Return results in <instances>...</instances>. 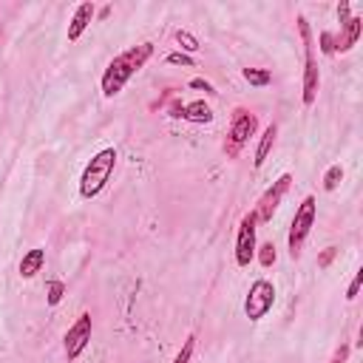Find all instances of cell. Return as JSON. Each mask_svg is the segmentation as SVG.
<instances>
[{"label": "cell", "instance_id": "6da1fadb", "mask_svg": "<svg viewBox=\"0 0 363 363\" xmlns=\"http://www.w3.org/2000/svg\"><path fill=\"white\" fill-rule=\"evenodd\" d=\"M151 54H154V46H151V43H139V46L122 51L120 57H114L111 63H108V68L102 71V80H99L102 94H105V97H117V94L125 88V83L136 74V71H139L145 63L151 60Z\"/></svg>", "mask_w": 363, "mask_h": 363}, {"label": "cell", "instance_id": "7a4b0ae2", "mask_svg": "<svg viewBox=\"0 0 363 363\" xmlns=\"http://www.w3.org/2000/svg\"><path fill=\"white\" fill-rule=\"evenodd\" d=\"M114 168H117V151H114V148H102V151L86 165V170H83V176H80V196H83V199L99 196V193L105 191V185H108V179H111Z\"/></svg>", "mask_w": 363, "mask_h": 363}, {"label": "cell", "instance_id": "3957f363", "mask_svg": "<svg viewBox=\"0 0 363 363\" xmlns=\"http://www.w3.org/2000/svg\"><path fill=\"white\" fill-rule=\"evenodd\" d=\"M315 216H318L315 196H304V202L296 210V219H293V227H289V236H287V247H289V256H293V259H298L304 241L309 239L312 225H315Z\"/></svg>", "mask_w": 363, "mask_h": 363}, {"label": "cell", "instance_id": "277c9868", "mask_svg": "<svg viewBox=\"0 0 363 363\" xmlns=\"http://www.w3.org/2000/svg\"><path fill=\"white\" fill-rule=\"evenodd\" d=\"M298 31H301V40H304V105H312L321 88V74H318V63H315V46H312V31L307 17H298Z\"/></svg>", "mask_w": 363, "mask_h": 363}, {"label": "cell", "instance_id": "5b68a950", "mask_svg": "<svg viewBox=\"0 0 363 363\" xmlns=\"http://www.w3.org/2000/svg\"><path fill=\"white\" fill-rule=\"evenodd\" d=\"M273 304H275V287L267 278H259L250 284V293L244 298V315L250 321H261V318H267Z\"/></svg>", "mask_w": 363, "mask_h": 363}, {"label": "cell", "instance_id": "8992f818", "mask_svg": "<svg viewBox=\"0 0 363 363\" xmlns=\"http://www.w3.org/2000/svg\"><path fill=\"white\" fill-rule=\"evenodd\" d=\"M256 128H259L256 114H250L247 108H236V111H233V122H230V136L225 142V151L230 156H236L244 148V142L256 134Z\"/></svg>", "mask_w": 363, "mask_h": 363}, {"label": "cell", "instance_id": "52a82bcc", "mask_svg": "<svg viewBox=\"0 0 363 363\" xmlns=\"http://www.w3.org/2000/svg\"><path fill=\"white\" fill-rule=\"evenodd\" d=\"M256 225H259L256 210L247 213L239 225V239H236V264L239 267H250L252 259H256V247H259L256 244Z\"/></svg>", "mask_w": 363, "mask_h": 363}, {"label": "cell", "instance_id": "ba28073f", "mask_svg": "<svg viewBox=\"0 0 363 363\" xmlns=\"http://www.w3.org/2000/svg\"><path fill=\"white\" fill-rule=\"evenodd\" d=\"M91 330H94L91 312H83V315L74 321V326H68V332H65V357H68V360H77V357L86 352V346H88V341H91Z\"/></svg>", "mask_w": 363, "mask_h": 363}, {"label": "cell", "instance_id": "9c48e42d", "mask_svg": "<svg viewBox=\"0 0 363 363\" xmlns=\"http://www.w3.org/2000/svg\"><path fill=\"white\" fill-rule=\"evenodd\" d=\"M289 185H293V176L289 173H281L275 182H273V188L264 191V196L259 199V207H256V219L259 222H273V213L278 210L284 193L289 191Z\"/></svg>", "mask_w": 363, "mask_h": 363}, {"label": "cell", "instance_id": "30bf717a", "mask_svg": "<svg viewBox=\"0 0 363 363\" xmlns=\"http://www.w3.org/2000/svg\"><path fill=\"white\" fill-rule=\"evenodd\" d=\"M94 15H97L94 3H80V6L74 9V17H71V23H68V43H77V40L83 38V31L91 26Z\"/></svg>", "mask_w": 363, "mask_h": 363}, {"label": "cell", "instance_id": "8fae6325", "mask_svg": "<svg viewBox=\"0 0 363 363\" xmlns=\"http://www.w3.org/2000/svg\"><path fill=\"white\" fill-rule=\"evenodd\" d=\"M176 117L185 120V122H193V125H210L213 122V108L204 99H193L188 105H182Z\"/></svg>", "mask_w": 363, "mask_h": 363}, {"label": "cell", "instance_id": "7c38bea8", "mask_svg": "<svg viewBox=\"0 0 363 363\" xmlns=\"http://www.w3.org/2000/svg\"><path fill=\"white\" fill-rule=\"evenodd\" d=\"M360 31H363V20L360 17H352L349 23H344L341 34L335 38V51H349L360 40Z\"/></svg>", "mask_w": 363, "mask_h": 363}, {"label": "cell", "instance_id": "4fadbf2b", "mask_svg": "<svg viewBox=\"0 0 363 363\" xmlns=\"http://www.w3.org/2000/svg\"><path fill=\"white\" fill-rule=\"evenodd\" d=\"M43 264H46V250L43 247H34V250H29L26 256L20 259L17 273H20V278H34V275L43 270Z\"/></svg>", "mask_w": 363, "mask_h": 363}, {"label": "cell", "instance_id": "5bb4252c", "mask_svg": "<svg viewBox=\"0 0 363 363\" xmlns=\"http://www.w3.org/2000/svg\"><path fill=\"white\" fill-rule=\"evenodd\" d=\"M275 136H278V128L275 125H267L264 128V134H261V142H259V148H256V168H261L264 162H267V154L273 151V145H275Z\"/></svg>", "mask_w": 363, "mask_h": 363}, {"label": "cell", "instance_id": "9a60e30c", "mask_svg": "<svg viewBox=\"0 0 363 363\" xmlns=\"http://www.w3.org/2000/svg\"><path fill=\"white\" fill-rule=\"evenodd\" d=\"M241 74H244V80H247L250 86H259V88L273 83V74H270L267 68H244Z\"/></svg>", "mask_w": 363, "mask_h": 363}, {"label": "cell", "instance_id": "2e32d148", "mask_svg": "<svg viewBox=\"0 0 363 363\" xmlns=\"http://www.w3.org/2000/svg\"><path fill=\"white\" fill-rule=\"evenodd\" d=\"M341 182H344V168H341V165H332L330 170L323 173V191H338Z\"/></svg>", "mask_w": 363, "mask_h": 363}, {"label": "cell", "instance_id": "e0dca14e", "mask_svg": "<svg viewBox=\"0 0 363 363\" xmlns=\"http://www.w3.org/2000/svg\"><path fill=\"white\" fill-rule=\"evenodd\" d=\"M63 296H65V284H63V281H49V289H46L49 307H57V304L63 301Z\"/></svg>", "mask_w": 363, "mask_h": 363}, {"label": "cell", "instance_id": "ac0fdd59", "mask_svg": "<svg viewBox=\"0 0 363 363\" xmlns=\"http://www.w3.org/2000/svg\"><path fill=\"white\" fill-rule=\"evenodd\" d=\"M256 250H259V264L261 267H273L275 264V247L273 244H261Z\"/></svg>", "mask_w": 363, "mask_h": 363}, {"label": "cell", "instance_id": "d6986e66", "mask_svg": "<svg viewBox=\"0 0 363 363\" xmlns=\"http://www.w3.org/2000/svg\"><path fill=\"white\" fill-rule=\"evenodd\" d=\"M193 349H196V335H188L185 346H182V352L176 355V360H173V363H191V357H193Z\"/></svg>", "mask_w": 363, "mask_h": 363}, {"label": "cell", "instance_id": "ffe728a7", "mask_svg": "<svg viewBox=\"0 0 363 363\" xmlns=\"http://www.w3.org/2000/svg\"><path fill=\"white\" fill-rule=\"evenodd\" d=\"M176 40L182 43V49H185V51H196L199 49V40L193 38L191 31H176Z\"/></svg>", "mask_w": 363, "mask_h": 363}, {"label": "cell", "instance_id": "44dd1931", "mask_svg": "<svg viewBox=\"0 0 363 363\" xmlns=\"http://www.w3.org/2000/svg\"><path fill=\"white\" fill-rule=\"evenodd\" d=\"M321 51L323 54H335V34L332 31H321Z\"/></svg>", "mask_w": 363, "mask_h": 363}, {"label": "cell", "instance_id": "7402d4cb", "mask_svg": "<svg viewBox=\"0 0 363 363\" xmlns=\"http://www.w3.org/2000/svg\"><path fill=\"white\" fill-rule=\"evenodd\" d=\"M360 284H363V270L355 273V278H352V284H349V289H346V301H355V298H357Z\"/></svg>", "mask_w": 363, "mask_h": 363}, {"label": "cell", "instance_id": "603a6c76", "mask_svg": "<svg viewBox=\"0 0 363 363\" xmlns=\"http://www.w3.org/2000/svg\"><path fill=\"white\" fill-rule=\"evenodd\" d=\"M168 63L170 65H193V57L191 54H185V51H173V54H168Z\"/></svg>", "mask_w": 363, "mask_h": 363}, {"label": "cell", "instance_id": "cb8c5ba5", "mask_svg": "<svg viewBox=\"0 0 363 363\" xmlns=\"http://www.w3.org/2000/svg\"><path fill=\"white\" fill-rule=\"evenodd\" d=\"M335 256H338V250H335V247H326V250L321 252V259H318V267H321V270H326V267L332 264V259H335Z\"/></svg>", "mask_w": 363, "mask_h": 363}, {"label": "cell", "instance_id": "d4e9b609", "mask_svg": "<svg viewBox=\"0 0 363 363\" xmlns=\"http://www.w3.org/2000/svg\"><path fill=\"white\" fill-rule=\"evenodd\" d=\"M349 352H352V346H349V344H341V346L335 349V355L330 357V363H346V357H349Z\"/></svg>", "mask_w": 363, "mask_h": 363}, {"label": "cell", "instance_id": "484cf974", "mask_svg": "<svg viewBox=\"0 0 363 363\" xmlns=\"http://www.w3.org/2000/svg\"><path fill=\"white\" fill-rule=\"evenodd\" d=\"M338 20H341V26L352 20V6H349V0H341V6H338Z\"/></svg>", "mask_w": 363, "mask_h": 363}, {"label": "cell", "instance_id": "4316f807", "mask_svg": "<svg viewBox=\"0 0 363 363\" xmlns=\"http://www.w3.org/2000/svg\"><path fill=\"white\" fill-rule=\"evenodd\" d=\"M191 88H199V91H204V94H216V88L207 83V80H202V77H196V80H191Z\"/></svg>", "mask_w": 363, "mask_h": 363}]
</instances>
